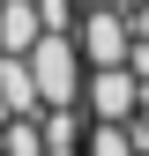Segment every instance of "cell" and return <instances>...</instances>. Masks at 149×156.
Segmentation results:
<instances>
[{
  "mask_svg": "<svg viewBox=\"0 0 149 156\" xmlns=\"http://www.w3.org/2000/svg\"><path fill=\"white\" fill-rule=\"evenodd\" d=\"M142 112H149V89L127 67H89L82 74V119L89 126H134Z\"/></svg>",
  "mask_w": 149,
  "mask_h": 156,
  "instance_id": "6da1fadb",
  "label": "cell"
},
{
  "mask_svg": "<svg viewBox=\"0 0 149 156\" xmlns=\"http://www.w3.org/2000/svg\"><path fill=\"white\" fill-rule=\"evenodd\" d=\"M30 74H37V97H45V112L82 104V52H74V37H37Z\"/></svg>",
  "mask_w": 149,
  "mask_h": 156,
  "instance_id": "7a4b0ae2",
  "label": "cell"
},
{
  "mask_svg": "<svg viewBox=\"0 0 149 156\" xmlns=\"http://www.w3.org/2000/svg\"><path fill=\"white\" fill-rule=\"evenodd\" d=\"M74 52H82L89 67H127V52H134V23H127V8H82V23H74Z\"/></svg>",
  "mask_w": 149,
  "mask_h": 156,
  "instance_id": "3957f363",
  "label": "cell"
},
{
  "mask_svg": "<svg viewBox=\"0 0 149 156\" xmlns=\"http://www.w3.org/2000/svg\"><path fill=\"white\" fill-rule=\"evenodd\" d=\"M45 23H37V0H0V60H30Z\"/></svg>",
  "mask_w": 149,
  "mask_h": 156,
  "instance_id": "277c9868",
  "label": "cell"
},
{
  "mask_svg": "<svg viewBox=\"0 0 149 156\" xmlns=\"http://www.w3.org/2000/svg\"><path fill=\"white\" fill-rule=\"evenodd\" d=\"M37 23H45V37H74V0H37Z\"/></svg>",
  "mask_w": 149,
  "mask_h": 156,
  "instance_id": "5b68a950",
  "label": "cell"
},
{
  "mask_svg": "<svg viewBox=\"0 0 149 156\" xmlns=\"http://www.w3.org/2000/svg\"><path fill=\"white\" fill-rule=\"evenodd\" d=\"M82 8H119V0H82Z\"/></svg>",
  "mask_w": 149,
  "mask_h": 156,
  "instance_id": "8992f818",
  "label": "cell"
}]
</instances>
